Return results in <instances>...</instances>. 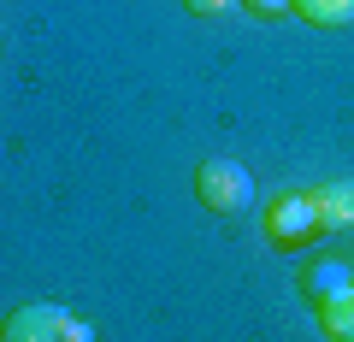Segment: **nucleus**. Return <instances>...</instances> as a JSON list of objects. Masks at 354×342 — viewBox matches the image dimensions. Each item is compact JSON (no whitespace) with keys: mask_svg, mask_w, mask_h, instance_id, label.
<instances>
[{"mask_svg":"<svg viewBox=\"0 0 354 342\" xmlns=\"http://www.w3.org/2000/svg\"><path fill=\"white\" fill-rule=\"evenodd\" d=\"M266 242L272 248H307V242L319 236V207H313V189H301V183H283L272 201H266V218H260Z\"/></svg>","mask_w":354,"mask_h":342,"instance_id":"1","label":"nucleus"},{"mask_svg":"<svg viewBox=\"0 0 354 342\" xmlns=\"http://www.w3.org/2000/svg\"><path fill=\"white\" fill-rule=\"evenodd\" d=\"M195 195H201V207L207 213H248V201H254V171L248 165H236V160H201L195 165Z\"/></svg>","mask_w":354,"mask_h":342,"instance_id":"2","label":"nucleus"},{"mask_svg":"<svg viewBox=\"0 0 354 342\" xmlns=\"http://www.w3.org/2000/svg\"><path fill=\"white\" fill-rule=\"evenodd\" d=\"M59 325H65V307H53V301H24V307L6 313L0 342H59Z\"/></svg>","mask_w":354,"mask_h":342,"instance_id":"3","label":"nucleus"},{"mask_svg":"<svg viewBox=\"0 0 354 342\" xmlns=\"http://www.w3.org/2000/svg\"><path fill=\"white\" fill-rule=\"evenodd\" d=\"M313 207H319L325 230H348L354 225V178H325L313 189Z\"/></svg>","mask_w":354,"mask_h":342,"instance_id":"4","label":"nucleus"},{"mask_svg":"<svg viewBox=\"0 0 354 342\" xmlns=\"http://www.w3.org/2000/svg\"><path fill=\"white\" fill-rule=\"evenodd\" d=\"M301 289L313 295V301H330V295L354 289V266H348V260H319V266L301 272Z\"/></svg>","mask_w":354,"mask_h":342,"instance_id":"5","label":"nucleus"},{"mask_svg":"<svg viewBox=\"0 0 354 342\" xmlns=\"http://www.w3.org/2000/svg\"><path fill=\"white\" fill-rule=\"evenodd\" d=\"M290 12L313 30H348L354 24V0H290Z\"/></svg>","mask_w":354,"mask_h":342,"instance_id":"6","label":"nucleus"},{"mask_svg":"<svg viewBox=\"0 0 354 342\" xmlns=\"http://www.w3.org/2000/svg\"><path fill=\"white\" fill-rule=\"evenodd\" d=\"M319 330H325L330 342H354V289L319 301Z\"/></svg>","mask_w":354,"mask_h":342,"instance_id":"7","label":"nucleus"},{"mask_svg":"<svg viewBox=\"0 0 354 342\" xmlns=\"http://www.w3.org/2000/svg\"><path fill=\"white\" fill-rule=\"evenodd\" d=\"M59 342H95V325H83V319H71V313H65V325H59Z\"/></svg>","mask_w":354,"mask_h":342,"instance_id":"8","label":"nucleus"},{"mask_svg":"<svg viewBox=\"0 0 354 342\" xmlns=\"http://www.w3.org/2000/svg\"><path fill=\"white\" fill-rule=\"evenodd\" d=\"M242 6H248L254 18H283L290 12V0H242Z\"/></svg>","mask_w":354,"mask_h":342,"instance_id":"9","label":"nucleus"},{"mask_svg":"<svg viewBox=\"0 0 354 342\" xmlns=\"http://www.w3.org/2000/svg\"><path fill=\"white\" fill-rule=\"evenodd\" d=\"M183 6H189L195 18H218V12H230L236 0H183Z\"/></svg>","mask_w":354,"mask_h":342,"instance_id":"10","label":"nucleus"}]
</instances>
